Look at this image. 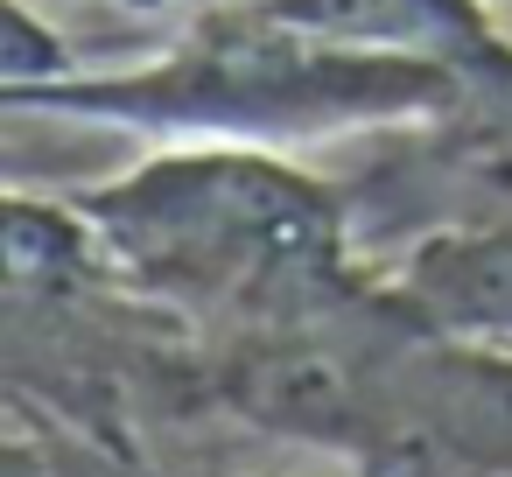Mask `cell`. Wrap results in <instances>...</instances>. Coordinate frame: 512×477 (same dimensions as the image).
I'll return each mask as SVG.
<instances>
[{
	"instance_id": "6",
	"label": "cell",
	"mask_w": 512,
	"mask_h": 477,
	"mask_svg": "<svg viewBox=\"0 0 512 477\" xmlns=\"http://www.w3.org/2000/svg\"><path fill=\"white\" fill-rule=\"evenodd\" d=\"M71 50L36 22L29 0H8V15H0V85L8 92H29V85H50V78H71Z\"/></svg>"
},
{
	"instance_id": "7",
	"label": "cell",
	"mask_w": 512,
	"mask_h": 477,
	"mask_svg": "<svg viewBox=\"0 0 512 477\" xmlns=\"http://www.w3.org/2000/svg\"><path fill=\"white\" fill-rule=\"evenodd\" d=\"M120 8H134V15H155V8H162V0H120Z\"/></svg>"
},
{
	"instance_id": "5",
	"label": "cell",
	"mask_w": 512,
	"mask_h": 477,
	"mask_svg": "<svg viewBox=\"0 0 512 477\" xmlns=\"http://www.w3.org/2000/svg\"><path fill=\"white\" fill-rule=\"evenodd\" d=\"M386 295L428 337L512 344V218H463L421 232L393 260Z\"/></svg>"
},
{
	"instance_id": "4",
	"label": "cell",
	"mask_w": 512,
	"mask_h": 477,
	"mask_svg": "<svg viewBox=\"0 0 512 477\" xmlns=\"http://www.w3.org/2000/svg\"><path fill=\"white\" fill-rule=\"evenodd\" d=\"M232 8L330 50L456 71L470 99L512 92V43L491 29L484 0H232Z\"/></svg>"
},
{
	"instance_id": "1",
	"label": "cell",
	"mask_w": 512,
	"mask_h": 477,
	"mask_svg": "<svg viewBox=\"0 0 512 477\" xmlns=\"http://www.w3.org/2000/svg\"><path fill=\"white\" fill-rule=\"evenodd\" d=\"M106 274L190 316H302L344 295L351 197L260 141H183L71 190Z\"/></svg>"
},
{
	"instance_id": "2",
	"label": "cell",
	"mask_w": 512,
	"mask_h": 477,
	"mask_svg": "<svg viewBox=\"0 0 512 477\" xmlns=\"http://www.w3.org/2000/svg\"><path fill=\"white\" fill-rule=\"evenodd\" d=\"M0 99H8V113L99 120V127L169 134V141L302 148V141H337V134H372V127H435L456 106H470V85L435 64L309 43L295 29L253 22L232 0H218L155 64L106 71V78L71 71V78L0 92Z\"/></svg>"
},
{
	"instance_id": "3",
	"label": "cell",
	"mask_w": 512,
	"mask_h": 477,
	"mask_svg": "<svg viewBox=\"0 0 512 477\" xmlns=\"http://www.w3.org/2000/svg\"><path fill=\"white\" fill-rule=\"evenodd\" d=\"M379 470H393V477H512V344L407 330Z\"/></svg>"
}]
</instances>
